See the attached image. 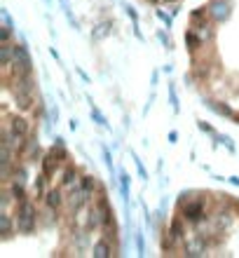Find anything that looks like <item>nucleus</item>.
Segmentation results:
<instances>
[{
	"label": "nucleus",
	"instance_id": "f257e3e1",
	"mask_svg": "<svg viewBox=\"0 0 239 258\" xmlns=\"http://www.w3.org/2000/svg\"><path fill=\"white\" fill-rule=\"evenodd\" d=\"M14 221H17V232L19 235H33L35 228H38V209L33 206V202H28V200L17 202Z\"/></svg>",
	"mask_w": 239,
	"mask_h": 258
},
{
	"label": "nucleus",
	"instance_id": "423d86ee",
	"mask_svg": "<svg viewBox=\"0 0 239 258\" xmlns=\"http://www.w3.org/2000/svg\"><path fill=\"white\" fill-rule=\"evenodd\" d=\"M209 17H211L214 22H225L230 17V2L228 0H214V2L209 5Z\"/></svg>",
	"mask_w": 239,
	"mask_h": 258
},
{
	"label": "nucleus",
	"instance_id": "dca6fc26",
	"mask_svg": "<svg viewBox=\"0 0 239 258\" xmlns=\"http://www.w3.org/2000/svg\"><path fill=\"white\" fill-rule=\"evenodd\" d=\"M129 174L127 172H120V179H118V183H120V195H122V202H124V206H129Z\"/></svg>",
	"mask_w": 239,
	"mask_h": 258
},
{
	"label": "nucleus",
	"instance_id": "a19ab883",
	"mask_svg": "<svg viewBox=\"0 0 239 258\" xmlns=\"http://www.w3.org/2000/svg\"><path fill=\"white\" fill-rule=\"evenodd\" d=\"M167 2H176V0H167Z\"/></svg>",
	"mask_w": 239,
	"mask_h": 258
},
{
	"label": "nucleus",
	"instance_id": "f03ea898",
	"mask_svg": "<svg viewBox=\"0 0 239 258\" xmlns=\"http://www.w3.org/2000/svg\"><path fill=\"white\" fill-rule=\"evenodd\" d=\"M7 71H12V76L19 77V76H31L33 73V59L28 54V45L22 43V45H14V59Z\"/></svg>",
	"mask_w": 239,
	"mask_h": 258
},
{
	"label": "nucleus",
	"instance_id": "bb28decb",
	"mask_svg": "<svg viewBox=\"0 0 239 258\" xmlns=\"http://www.w3.org/2000/svg\"><path fill=\"white\" fill-rule=\"evenodd\" d=\"M216 141H218V143H223V146H228L230 153H235V143H232L230 136H218V134H216Z\"/></svg>",
	"mask_w": 239,
	"mask_h": 258
},
{
	"label": "nucleus",
	"instance_id": "7ed1b4c3",
	"mask_svg": "<svg viewBox=\"0 0 239 258\" xmlns=\"http://www.w3.org/2000/svg\"><path fill=\"white\" fill-rule=\"evenodd\" d=\"M181 216L185 218V223L190 226H199L207 218V209L202 200H188V205H181Z\"/></svg>",
	"mask_w": 239,
	"mask_h": 258
},
{
	"label": "nucleus",
	"instance_id": "4c0bfd02",
	"mask_svg": "<svg viewBox=\"0 0 239 258\" xmlns=\"http://www.w3.org/2000/svg\"><path fill=\"white\" fill-rule=\"evenodd\" d=\"M52 120H54V122H59V108H52Z\"/></svg>",
	"mask_w": 239,
	"mask_h": 258
},
{
	"label": "nucleus",
	"instance_id": "39448f33",
	"mask_svg": "<svg viewBox=\"0 0 239 258\" xmlns=\"http://www.w3.org/2000/svg\"><path fill=\"white\" fill-rule=\"evenodd\" d=\"M185 256L190 258H199V256H207V239L204 237H192L185 242Z\"/></svg>",
	"mask_w": 239,
	"mask_h": 258
},
{
	"label": "nucleus",
	"instance_id": "4be33fe9",
	"mask_svg": "<svg viewBox=\"0 0 239 258\" xmlns=\"http://www.w3.org/2000/svg\"><path fill=\"white\" fill-rule=\"evenodd\" d=\"M169 101H171V108H174V113H181V103H178V94H176L174 85L169 82Z\"/></svg>",
	"mask_w": 239,
	"mask_h": 258
},
{
	"label": "nucleus",
	"instance_id": "c9c22d12",
	"mask_svg": "<svg viewBox=\"0 0 239 258\" xmlns=\"http://www.w3.org/2000/svg\"><path fill=\"white\" fill-rule=\"evenodd\" d=\"M49 54H52V56H54V59H56V64H59V61H61V56H59V52H56L54 47H52V50H49Z\"/></svg>",
	"mask_w": 239,
	"mask_h": 258
},
{
	"label": "nucleus",
	"instance_id": "a211bd4d",
	"mask_svg": "<svg viewBox=\"0 0 239 258\" xmlns=\"http://www.w3.org/2000/svg\"><path fill=\"white\" fill-rule=\"evenodd\" d=\"M10 193H12V197H14V202H24V200H26V183L10 181Z\"/></svg>",
	"mask_w": 239,
	"mask_h": 258
},
{
	"label": "nucleus",
	"instance_id": "ea45409f",
	"mask_svg": "<svg viewBox=\"0 0 239 258\" xmlns=\"http://www.w3.org/2000/svg\"><path fill=\"white\" fill-rule=\"evenodd\" d=\"M45 2H47V5H52V0H45Z\"/></svg>",
	"mask_w": 239,
	"mask_h": 258
},
{
	"label": "nucleus",
	"instance_id": "aec40b11",
	"mask_svg": "<svg viewBox=\"0 0 239 258\" xmlns=\"http://www.w3.org/2000/svg\"><path fill=\"white\" fill-rule=\"evenodd\" d=\"M45 181H49L45 174H40L38 179H35V183H33V190H35V195L38 197H45Z\"/></svg>",
	"mask_w": 239,
	"mask_h": 258
},
{
	"label": "nucleus",
	"instance_id": "a878e982",
	"mask_svg": "<svg viewBox=\"0 0 239 258\" xmlns=\"http://www.w3.org/2000/svg\"><path fill=\"white\" fill-rule=\"evenodd\" d=\"M157 19H162V22H164V26H167V28H171V26H174V17H169V14H164L162 10H157Z\"/></svg>",
	"mask_w": 239,
	"mask_h": 258
},
{
	"label": "nucleus",
	"instance_id": "c85d7f7f",
	"mask_svg": "<svg viewBox=\"0 0 239 258\" xmlns=\"http://www.w3.org/2000/svg\"><path fill=\"white\" fill-rule=\"evenodd\" d=\"M124 12H127V17H129L131 22H139V12L134 10L131 5H124Z\"/></svg>",
	"mask_w": 239,
	"mask_h": 258
},
{
	"label": "nucleus",
	"instance_id": "4468645a",
	"mask_svg": "<svg viewBox=\"0 0 239 258\" xmlns=\"http://www.w3.org/2000/svg\"><path fill=\"white\" fill-rule=\"evenodd\" d=\"M185 218L183 216H181V218H174V221H171V223H169V235L174 237L176 242H181V239H183L185 237Z\"/></svg>",
	"mask_w": 239,
	"mask_h": 258
},
{
	"label": "nucleus",
	"instance_id": "6ab92c4d",
	"mask_svg": "<svg viewBox=\"0 0 239 258\" xmlns=\"http://www.w3.org/2000/svg\"><path fill=\"white\" fill-rule=\"evenodd\" d=\"M89 115H92V120H94L96 125H101L103 129H108V127H110L108 120H106V115H103V113H101V110H98V108L94 106V103H92V110H89Z\"/></svg>",
	"mask_w": 239,
	"mask_h": 258
},
{
	"label": "nucleus",
	"instance_id": "b1692460",
	"mask_svg": "<svg viewBox=\"0 0 239 258\" xmlns=\"http://www.w3.org/2000/svg\"><path fill=\"white\" fill-rule=\"evenodd\" d=\"M131 157H134V162H136V169H139V176H141L143 181H148V172H145V167H143V162L136 157V153H131Z\"/></svg>",
	"mask_w": 239,
	"mask_h": 258
},
{
	"label": "nucleus",
	"instance_id": "473e14b6",
	"mask_svg": "<svg viewBox=\"0 0 239 258\" xmlns=\"http://www.w3.org/2000/svg\"><path fill=\"white\" fill-rule=\"evenodd\" d=\"M134 35H136V38H139V40H145V38H143V33H141V28H139V22H134Z\"/></svg>",
	"mask_w": 239,
	"mask_h": 258
},
{
	"label": "nucleus",
	"instance_id": "9d476101",
	"mask_svg": "<svg viewBox=\"0 0 239 258\" xmlns=\"http://www.w3.org/2000/svg\"><path fill=\"white\" fill-rule=\"evenodd\" d=\"M115 28V24L113 22H101L96 24L94 28H92V40H103V38H108L110 33Z\"/></svg>",
	"mask_w": 239,
	"mask_h": 258
},
{
	"label": "nucleus",
	"instance_id": "412c9836",
	"mask_svg": "<svg viewBox=\"0 0 239 258\" xmlns=\"http://www.w3.org/2000/svg\"><path fill=\"white\" fill-rule=\"evenodd\" d=\"M80 188H85L87 193H94V188H96V179H94V176H82V179H80Z\"/></svg>",
	"mask_w": 239,
	"mask_h": 258
},
{
	"label": "nucleus",
	"instance_id": "f704fd0d",
	"mask_svg": "<svg viewBox=\"0 0 239 258\" xmlns=\"http://www.w3.org/2000/svg\"><path fill=\"white\" fill-rule=\"evenodd\" d=\"M54 146H56V148H64V139H61V136H56V139H54Z\"/></svg>",
	"mask_w": 239,
	"mask_h": 258
},
{
	"label": "nucleus",
	"instance_id": "5701e85b",
	"mask_svg": "<svg viewBox=\"0 0 239 258\" xmlns=\"http://www.w3.org/2000/svg\"><path fill=\"white\" fill-rule=\"evenodd\" d=\"M12 33H14V26H7V24H5V26L0 28V40H2V43H10Z\"/></svg>",
	"mask_w": 239,
	"mask_h": 258
},
{
	"label": "nucleus",
	"instance_id": "2eb2a0df",
	"mask_svg": "<svg viewBox=\"0 0 239 258\" xmlns=\"http://www.w3.org/2000/svg\"><path fill=\"white\" fill-rule=\"evenodd\" d=\"M12 59H14V45L2 43L0 45V64H2V68H10Z\"/></svg>",
	"mask_w": 239,
	"mask_h": 258
},
{
	"label": "nucleus",
	"instance_id": "393cba45",
	"mask_svg": "<svg viewBox=\"0 0 239 258\" xmlns=\"http://www.w3.org/2000/svg\"><path fill=\"white\" fill-rule=\"evenodd\" d=\"M136 249H139V256H145V239H143V232H136Z\"/></svg>",
	"mask_w": 239,
	"mask_h": 258
},
{
	"label": "nucleus",
	"instance_id": "6e6552de",
	"mask_svg": "<svg viewBox=\"0 0 239 258\" xmlns=\"http://www.w3.org/2000/svg\"><path fill=\"white\" fill-rule=\"evenodd\" d=\"M45 205L49 211H59L61 205H64V193H61V188H52V190H47L45 193Z\"/></svg>",
	"mask_w": 239,
	"mask_h": 258
},
{
	"label": "nucleus",
	"instance_id": "20e7f679",
	"mask_svg": "<svg viewBox=\"0 0 239 258\" xmlns=\"http://www.w3.org/2000/svg\"><path fill=\"white\" fill-rule=\"evenodd\" d=\"M89 195L92 193H87V190L80 188V185L68 190V209H71V214H77V211H82L85 205H89Z\"/></svg>",
	"mask_w": 239,
	"mask_h": 258
},
{
	"label": "nucleus",
	"instance_id": "9b49d317",
	"mask_svg": "<svg viewBox=\"0 0 239 258\" xmlns=\"http://www.w3.org/2000/svg\"><path fill=\"white\" fill-rule=\"evenodd\" d=\"M92 256L94 258H108L113 256V247H110V239H101V242H96L94 247H92Z\"/></svg>",
	"mask_w": 239,
	"mask_h": 258
},
{
	"label": "nucleus",
	"instance_id": "cd10ccee",
	"mask_svg": "<svg viewBox=\"0 0 239 258\" xmlns=\"http://www.w3.org/2000/svg\"><path fill=\"white\" fill-rule=\"evenodd\" d=\"M103 160H106V167L110 169V174H115V169H113V157H110V148H106V146H103Z\"/></svg>",
	"mask_w": 239,
	"mask_h": 258
},
{
	"label": "nucleus",
	"instance_id": "0eeeda50",
	"mask_svg": "<svg viewBox=\"0 0 239 258\" xmlns=\"http://www.w3.org/2000/svg\"><path fill=\"white\" fill-rule=\"evenodd\" d=\"M14 230H17L14 216H10L7 209H2V214H0V235H2V239H10Z\"/></svg>",
	"mask_w": 239,
	"mask_h": 258
},
{
	"label": "nucleus",
	"instance_id": "ddd939ff",
	"mask_svg": "<svg viewBox=\"0 0 239 258\" xmlns=\"http://www.w3.org/2000/svg\"><path fill=\"white\" fill-rule=\"evenodd\" d=\"M204 106L211 108L214 113H218V115H223V118H235V113H232V108L228 106V103H220V101H204Z\"/></svg>",
	"mask_w": 239,
	"mask_h": 258
},
{
	"label": "nucleus",
	"instance_id": "2f4dec72",
	"mask_svg": "<svg viewBox=\"0 0 239 258\" xmlns=\"http://www.w3.org/2000/svg\"><path fill=\"white\" fill-rule=\"evenodd\" d=\"M157 38H160V43H162L167 50H171V40L167 38V33H157Z\"/></svg>",
	"mask_w": 239,
	"mask_h": 258
},
{
	"label": "nucleus",
	"instance_id": "f8f14e48",
	"mask_svg": "<svg viewBox=\"0 0 239 258\" xmlns=\"http://www.w3.org/2000/svg\"><path fill=\"white\" fill-rule=\"evenodd\" d=\"M185 45H188V50L195 54L199 47H204V40L199 38V33L195 31V28H190V31L185 33Z\"/></svg>",
	"mask_w": 239,
	"mask_h": 258
},
{
	"label": "nucleus",
	"instance_id": "72a5a7b5",
	"mask_svg": "<svg viewBox=\"0 0 239 258\" xmlns=\"http://www.w3.org/2000/svg\"><path fill=\"white\" fill-rule=\"evenodd\" d=\"M77 73H80V77H82L85 82H89V76H87V73H85V71H82V68H77Z\"/></svg>",
	"mask_w": 239,
	"mask_h": 258
},
{
	"label": "nucleus",
	"instance_id": "f3484780",
	"mask_svg": "<svg viewBox=\"0 0 239 258\" xmlns=\"http://www.w3.org/2000/svg\"><path fill=\"white\" fill-rule=\"evenodd\" d=\"M14 99H17V106L22 108V110H28L33 106L35 92H14Z\"/></svg>",
	"mask_w": 239,
	"mask_h": 258
},
{
	"label": "nucleus",
	"instance_id": "7c9ffc66",
	"mask_svg": "<svg viewBox=\"0 0 239 258\" xmlns=\"http://www.w3.org/2000/svg\"><path fill=\"white\" fill-rule=\"evenodd\" d=\"M0 14H2V22L7 24V26H14V22H12V17H10V12L5 10V7H0Z\"/></svg>",
	"mask_w": 239,
	"mask_h": 258
},
{
	"label": "nucleus",
	"instance_id": "1a4fd4ad",
	"mask_svg": "<svg viewBox=\"0 0 239 258\" xmlns=\"http://www.w3.org/2000/svg\"><path fill=\"white\" fill-rule=\"evenodd\" d=\"M80 172H77L75 167H68L64 172V176H61V188H66V190H71V188H75V185H80Z\"/></svg>",
	"mask_w": 239,
	"mask_h": 258
},
{
	"label": "nucleus",
	"instance_id": "c756f323",
	"mask_svg": "<svg viewBox=\"0 0 239 258\" xmlns=\"http://www.w3.org/2000/svg\"><path fill=\"white\" fill-rule=\"evenodd\" d=\"M197 127L202 129V131H207V134H216V131H214V127H211V125H207L204 120H199V122H197Z\"/></svg>",
	"mask_w": 239,
	"mask_h": 258
},
{
	"label": "nucleus",
	"instance_id": "58836bf2",
	"mask_svg": "<svg viewBox=\"0 0 239 258\" xmlns=\"http://www.w3.org/2000/svg\"><path fill=\"white\" fill-rule=\"evenodd\" d=\"M77 127H80V122H77V120L75 118H73V120H71V129H73V131H75V129Z\"/></svg>",
	"mask_w": 239,
	"mask_h": 258
},
{
	"label": "nucleus",
	"instance_id": "e433bc0d",
	"mask_svg": "<svg viewBox=\"0 0 239 258\" xmlns=\"http://www.w3.org/2000/svg\"><path fill=\"white\" fill-rule=\"evenodd\" d=\"M176 139H178V134H176V131H169V143H176Z\"/></svg>",
	"mask_w": 239,
	"mask_h": 258
}]
</instances>
